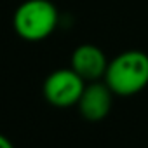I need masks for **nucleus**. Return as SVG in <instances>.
<instances>
[{
    "label": "nucleus",
    "instance_id": "1",
    "mask_svg": "<svg viewBox=\"0 0 148 148\" xmlns=\"http://www.w3.org/2000/svg\"><path fill=\"white\" fill-rule=\"evenodd\" d=\"M105 84L117 96H132L148 86V54L143 51H124L106 68Z\"/></svg>",
    "mask_w": 148,
    "mask_h": 148
},
{
    "label": "nucleus",
    "instance_id": "2",
    "mask_svg": "<svg viewBox=\"0 0 148 148\" xmlns=\"http://www.w3.org/2000/svg\"><path fill=\"white\" fill-rule=\"evenodd\" d=\"M58 21L59 14L51 0H25L14 12L12 26L23 40L40 42L52 35Z\"/></svg>",
    "mask_w": 148,
    "mask_h": 148
},
{
    "label": "nucleus",
    "instance_id": "3",
    "mask_svg": "<svg viewBox=\"0 0 148 148\" xmlns=\"http://www.w3.org/2000/svg\"><path fill=\"white\" fill-rule=\"evenodd\" d=\"M86 84L87 82L71 68H59L47 75L42 92L45 101L52 106L68 108L79 103Z\"/></svg>",
    "mask_w": 148,
    "mask_h": 148
},
{
    "label": "nucleus",
    "instance_id": "4",
    "mask_svg": "<svg viewBox=\"0 0 148 148\" xmlns=\"http://www.w3.org/2000/svg\"><path fill=\"white\" fill-rule=\"evenodd\" d=\"M106 54L92 44H82L71 52L70 58V68L77 71L86 82H96L101 80L108 68Z\"/></svg>",
    "mask_w": 148,
    "mask_h": 148
},
{
    "label": "nucleus",
    "instance_id": "5",
    "mask_svg": "<svg viewBox=\"0 0 148 148\" xmlns=\"http://www.w3.org/2000/svg\"><path fill=\"white\" fill-rule=\"evenodd\" d=\"M112 101H113V92L105 82H89L84 87V92L77 103L80 115L86 120L98 122L103 120L110 110H112Z\"/></svg>",
    "mask_w": 148,
    "mask_h": 148
},
{
    "label": "nucleus",
    "instance_id": "6",
    "mask_svg": "<svg viewBox=\"0 0 148 148\" xmlns=\"http://www.w3.org/2000/svg\"><path fill=\"white\" fill-rule=\"evenodd\" d=\"M0 148H14V145L11 143V139L4 134H0Z\"/></svg>",
    "mask_w": 148,
    "mask_h": 148
}]
</instances>
